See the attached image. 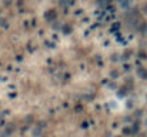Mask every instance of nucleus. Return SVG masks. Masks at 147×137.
Returning a JSON list of instances; mask_svg holds the SVG:
<instances>
[{
    "label": "nucleus",
    "instance_id": "2",
    "mask_svg": "<svg viewBox=\"0 0 147 137\" xmlns=\"http://www.w3.org/2000/svg\"><path fill=\"white\" fill-rule=\"evenodd\" d=\"M54 17H56V11H54V10H51V13H47V14H46V19H47V20H53Z\"/></svg>",
    "mask_w": 147,
    "mask_h": 137
},
{
    "label": "nucleus",
    "instance_id": "4",
    "mask_svg": "<svg viewBox=\"0 0 147 137\" xmlns=\"http://www.w3.org/2000/svg\"><path fill=\"white\" fill-rule=\"evenodd\" d=\"M143 10H144V13H147V3H144V6H143Z\"/></svg>",
    "mask_w": 147,
    "mask_h": 137
},
{
    "label": "nucleus",
    "instance_id": "3",
    "mask_svg": "<svg viewBox=\"0 0 147 137\" xmlns=\"http://www.w3.org/2000/svg\"><path fill=\"white\" fill-rule=\"evenodd\" d=\"M104 1H106V3H107V1H109V0H97V3H98V4H104Z\"/></svg>",
    "mask_w": 147,
    "mask_h": 137
},
{
    "label": "nucleus",
    "instance_id": "1",
    "mask_svg": "<svg viewBox=\"0 0 147 137\" xmlns=\"http://www.w3.org/2000/svg\"><path fill=\"white\" fill-rule=\"evenodd\" d=\"M119 3H120V6H123V7H129V6L131 4V0H119Z\"/></svg>",
    "mask_w": 147,
    "mask_h": 137
}]
</instances>
